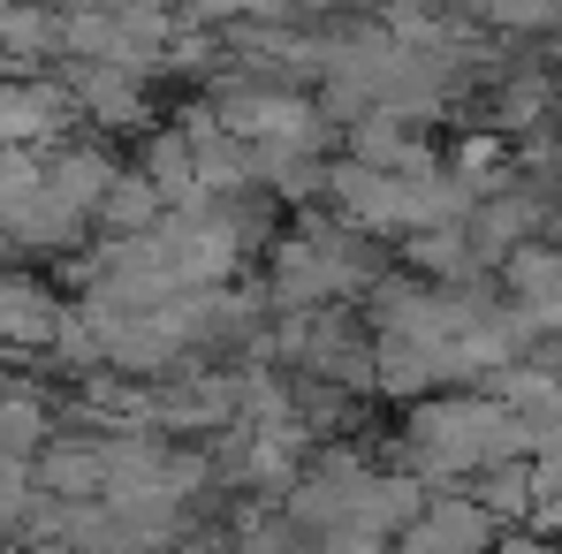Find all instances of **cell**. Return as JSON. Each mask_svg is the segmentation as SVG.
Listing matches in <instances>:
<instances>
[{"label": "cell", "instance_id": "30bf717a", "mask_svg": "<svg viewBox=\"0 0 562 554\" xmlns=\"http://www.w3.org/2000/svg\"><path fill=\"white\" fill-rule=\"evenodd\" d=\"M54 327H61V312L38 281H0V335L8 342H46Z\"/></svg>", "mask_w": 562, "mask_h": 554}, {"label": "cell", "instance_id": "4fadbf2b", "mask_svg": "<svg viewBox=\"0 0 562 554\" xmlns=\"http://www.w3.org/2000/svg\"><path fill=\"white\" fill-rule=\"evenodd\" d=\"M464 8L494 31H555L562 23V0H464Z\"/></svg>", "mask_w": 562, "mask_h": 554}, {"label": "cell", "instance_id": "7a4b0ae2", "mask_svg": "<svg viewBox=\"0 0 562 554\" xmlns=\"http://www.w3.org/2000/svg\"><path fill=\"white\" fill-rule=\"evenodd\" d=\"M358 289H380V244L358 221H304L274 244V267H267L274 312H327Z\"/></svg>", "mask_w": 562, "mask_h": 554}, {"label": "cell", "instance_id": "52a82bcc", "mask_svg": "<svg viewBox=\"0 0 562 554\" xmlns=\"http://www.w3.org/2000/svg\"><path fill=\"white\" fill-rule=\"evenodd\" d=\"M99 228L114 236V244H130V236H153L160 221H168V197L145 183L137 168H122L114 183H106V197H99V213H92Z\"/></svg>", "mask_w": 562, "mask_h": 554}, {"label": "cell", "instance_id": "7c38bea8", "mask_svg": "<svg viewBox=\"0 0 562 554\" xmlns=\"http://www.w3.org/2000/svg\"><path fill=\"white\" fill-rule=\"evenodd\" d=\"M0 46L23 54V61H46V54H61V15H46V8H8V15H0Z\"/></svg>", "mask_w": 562, "mask_h": 554}, {"label": "cell", "instance_id": "5bb4252c", "mask_svg": "<svg viewBox=\"0 0 562 554\" xmlns=\"http://www.w3.org/2000/svg\"><path fill=\"white\" fill-rule=\"evenodd\" d=\"M38 433H46V410H38L31 395L0 403V463H8V471H15V456H31V449H38Z\"/></svg>", "mask_w": 562, "mask_h": 554}, {"label": "cell", "instance_id": "ba28073f", "mask_svg": "<svg viewBox=\"0 0 562 554\" xmlns=\"http://www.w3.org/2000/svg\"><path fill=\"white\" fill-rule=\"evenodd\" d=\"M471 501H479L502 532L532 524V456H525V463H486V471L471 478Z\"/></svg>", "mask_w": 562, "mask_h": 554}, {"label": "cell", "instance_id": "5b68a950", "mask_svg": "<svg viewBox=\"0 0 562 554\" xmlns=\"http://www.w3.org/2000/svg\"><path fill=\"white\" fill-rule=\"evenodd\" d=\"M479 106H486V137H532V129H548L555 77H548V69H509Z\"/></svg>", "mask_w": 562, "mask_h": 554}, {"label": "cell", "instance_id": "9a60e30c", "mask_svg": "<svg viewBox=\"0 0 562 554\" xmlns=\"http://www.w3.org/2000/svg\"><path fill=\"white\" fill-rule=\"evenodd\" d=\"M183 15H198V23H251V0H183Z\"/></svg>", "mask_w": 562, "mask_h": 554}, {"label": "cell", "instance_id": "8992f818", "mask_svg": "<svg viewBox=\"0 0 562 554\" xmlns=\"http://www.w3.org/2000/svg\"><path fill=\"white\" fill-rule=\"evenodd\" d=\"M114 176H122V168H114L99 145H61V152L38 168V183L54 190L77 221H92V213H99V197H106V183H114Z\"/></svg>", "mask_w": 562, "mask_h": 554}, {"label": "cell", "instance_id": "9c48e42d", "mask_svg": "<svg viewBox=\"0 0 562 554\" xmlns=\"http://www.w3.org/2000/svg\"><path fill=\"white\" fill-rule=\"evenodd\" d=\"M69 92H46V84H0V145H31L61 122Z\"/></svg>", "mask_w": 562, "mask_h": 554}, {"label": "cell", "instance_id": "e0dca14e", "mask_svg": "<svg viewBox=\"0 0 562 554\" xmlns=\"http://www.w3.org/2000/svg\"><path fill=\"white\" fill-rule=\"evenodd\" d=\"M548 122H555V129H562V77H555V106H548Z\"/></svg>", "mask_w": 562, "mask_h": 554}, {"label": "cell", "instance_id": "8fae6325", "mask_svg": "<svg viewBox=\"0 0 562 554\" xmlns=\"http://www.w3.org/2000/svg\"><path fill=\"white\" fill-rule=\"evenodd\" d=\"M54 494H69V501H85V494H106V441H61L46 471H38Z\"/></svg>", "mask_w": 562, "mask_h": 554}, {"label": "cell", "instance_id": "6da1fadb", "mask_svg": "<svg viewBox=\"0 0 562 554\" xmlns=\"http://www.w3.org/2000/svg\"><path fill=\"white\" fill-rule=\"evenodd\" d=\"M403 456L418 478H479L486 463H525L532 441L517 426V410L502 395H471V387H441L426 403H411L403 418Z\"/></svg>", "mask_w": 562, "mask_h": 554}, {"label": "cell", "instance_id": "2e32d148", "mask_svg": "<svg viewBox=\"0 0 562 554\" xmlns=\"http://www.w3.org/2000/svg\"><path fill=\"white\" fill-rule=\"evenodd\" d=\"M486 554H562V547L548 540V532H532V524H517V532H502V540H494Z\"/></svg>", "mask_w": 562, "mask_h": 554}, {"label": "cell", "instance_id": "277c9868", "mask_svg": "<svg viewBox=\"0 0 562 554\" xmlns=\"http://www.w3.org/2000/svg\"><path fill=\"white\" fill-rule=\"evenodd\" d=\"M69 99L92 114L99 129H137L145 122V77L114 69V61H77L69 69Z\"/></svg>", "mask_w": 562, "mask_h": 554}, {"label": "cell", "instance_id": "3957f363", "mask_svg": "<svg viewBox=\"0 0 562 554\" xmlns=\"http://www.w3.org/2000/svg\"><path fill=\"white\" fill-rule=\"evenodd\" d=\"M494 540H502V524L471 494H441L395 532V554H486Z\"/></svg>", "mask_w": 562, "mask_h": 554}]
</instances>
